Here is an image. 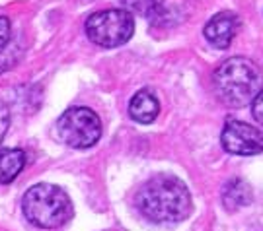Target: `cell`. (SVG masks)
<instances>
[{"label":"cell","mask_w":263,"mask_h":231,"mask_svg":"<svg viewBox=\"0 0 263 231\" xmlns=\"http://www.w3.org/2000/svg\"><path fill=\"white\" fill-rule=\"evenodd\" d=\"M8 124H10V111H8V107L0 101V142L4 140V134H6V130H8Z\"/></svg>","instance_id":"cell-13"},{"label":"cell","mask_w":263,"mask_h":231,"mask_svg":"<svg viewBox=\"0 0 263 231\" xmlns=\"http://www.w3.org/2000/svg\"><path fill=\"white\" fill-rule=\"evenodd\" d=\"M216 97L228 107H246L259 95L263 74L255 62L244 56H232L213 74Z\"/></svg>","instance_id":"cell-2"},{"label":"cell","mask_w":263,"mask_h":231,"mask_svg":"<svg viewBox=\"0 0 263 231\" xmlns=\"http://www.w3.org/2000/svg\"><path fill=\"white\" fill-rule=\"evenodd\" d=\"M252 200H254L252 188L242 179H230L222 186V204H224L226 210H230V212L240 210L244 206H250Z\"/></svg>","instance_id":"cell-9"},{"label":"cell","mask_w":263,"mask_h":231,"mask_svg":"<svg viewBox=\"0 0 263 231\" xmlns=\"http://www.w3.org/2000/svg\"><path fill=\"white\" fill-rule=\"evenodd\" d=\"M220 142L222 148L234 156H255L263 152V132L242 120H228Z\"/></svg>","instance_id":"cell-6"},{"label":"cell","mask_w":263,"mask_h":231,"mask_svg":"<svg viewBox=\"0 0 263 231\" xmlns=\"http://www.w3.org/2000/svg\"><path fill=\"white\" fill-rule=\"evenodd\" d=\"M86 35L98 47L113 49L125 45L135 33V19L129 10H102L86 19Z\"/></svg>","instance_id":"cell-4"},{"label":"cell","mask_w":263,"mask_h":231,"mask_svg":"<svg viewBox=\"0 0 263 231\" xmlns=\"http://www.w3.org/2000/svg\"><path fill=\"white\" fill-rule=\"evenodd\" d=\"M160 113V101L151 90H141L133 95L129 103V115L133 120L141 122V124H151L152 120H156Z\"/></svg>","instance_id":"cell-8"},{"label":"cell","mask_w":263,"mask_h":231,"mask_svg":"<svg viewBox=\"0 0 263 231\" xmlns=\"http://www.w3.org/2000/svg\"><path fill=\"white\" fill-rule=\"evenodd\" d=\"M119 2L129 12L144 16V18H158L164 6V0H119Z\"/></svg>","instance_id":"cell-11"},{"label":"cell","mask_w":263,"mask_h":231,"mask_svg":"<svg viewBox=\"0 0 263 231\" xmlns=\"http://www.w3.org/2000/svg\"><path fill=\"white\" fill-rule=\"evenodd\" d=\"M12 37V24L6 16H0V47H6Z\"/></svg>","instance_id":"cell-12"},{"label":"cell","mask_w":263,"mask_h":231,"mask_svg":"<svg viewBox=\"0 0 263 231\" xmlns=\"http://www.w3.org/2000/svg\"><path fill=\"white\" fill-rule=\"evenodd\" d=\"M238 29H240V18L236 16L234 12H218L216 16H213L207 22L203 33H205V39L209 41V45L224 51V49L232 45Z\"/></svg>","instance_id":"cell-7"},{"label":"cell","mask_w":263,"mask_h":231,"mask_svg":"<svg viewBox=\"0 0 263 231\" xmlns=\"http://www.w3.org/2000/svg\"><path fill=\"white\" fill-rule=\"evenodd\" d=\"M252 113H254V119L263 124V90L259 92V95L254 99V107H252Z\"/></svg>","instance_id":"cell-14"},{"label":"cell","mask_w":263,"mask_h":231,"mask_svg":"<svg viewBox=\"0 0 263 231\" xmlns=\"http://www.w3.org/2000/svg\"><path fill=\"white\" fill-rule=\"evenodd\" d=\"M4 68H6V65H4V60H2V58H0V74H2V72H4Z\"/></svg>","instance_id":"cell-15"},{"label":"cell","mask_w":263,"mask_h":231,"mask_svg":"<svg viewBox=\"0 0 263 231\" xmlns=\"http://www.w3.org/2000/svg\"><path fill=\"white\" fill-rule=\"evenodd\" d=\"M22 210L33 225L41 229H57L72 218L70 196L57 185L37 183L22 198Z\"/></svg>","instance_id":"cell-3"},{"label":"cell","mask_w":263,"mask_h":231,"mask_svg":"<svg viewBox=\"0 0 263 231\" xmlns=\"http://www.w3.org/2000/svg\"><path fill=\"white\" fill-rule=\"evenodd\" d=\"M139 212L154 223H178L191 214V194L183 181L168 173L148 179L137 193Z\"/></svg>","instance_id":"cell-1"},{"label":"cell","mask_w":263,"mask_h":231,"mask_svg":"<svg viewBox=\"0 0 263 231\" xmlns=\"http://www.w3.org/2000/svg\"><path fill=\"white\" fill-rule=\"evenodd\" d=\"M57 132L70 148H92L102 136V120L88 107H70L57 120Z\"/></svg>","instance_id":"cell-5"},{"label":"cell","mask_w":263,"mask_h":231,"mask_svg":"<svg viewBox=\"0 0 263 231\" xmlns=\"http://www.w3.org/2000/svg\"><path fill=\"white\" fill-rule=\"evenodd\" d=\"M26 165V154L24 150L12 148L0 152V185H8L22 173Z\"/></svg>","instance_id":"cell-10"}]
</instances>
